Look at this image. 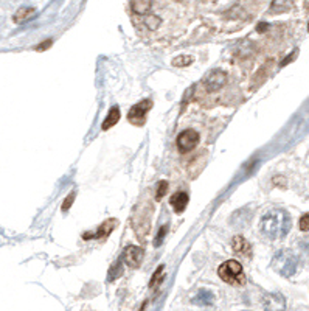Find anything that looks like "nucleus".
I'll use <instances>...</instances> for the list:
<instances>
[{"instance_id":"nucleus-9","label":"nucleus","mask_w":309,"mask_h":311,"mask_svg":"<svg viewBox=\"0 0 309 311\" xmlns=\"http://www.w3.org/2000/svg\"><path fill=\"white\" fill-rule=\"evenodd\" d=\"M232 246H233V251L239 255H244V257H252V246L250 243L241 237V235H236L232 241Z\"/></svg>"},{"instance_id":"nucleus-21","label":"nucleus","mask_w":309,"mask_h":311,"mask_svg":"<svg viewBox=\"0 0 309 311\" xmlns=\"http://www.w3.org/2000/svg\"><path fill=\"white\" fill-rule=\"evenodd\" d=\"M144 22H146V25H148L149 30H156L160 25V19L156 18V16H149V18H146Z\"/></svg>"},{"instance_id":"nucleus-23","label":"nucleus","mask_w":309,"mask_h":311,"mask_svg":"<svg viewBox=\"0 0 309 311\" xmlns=\"http://www.w3.org/2000/svg\"><path fill=\"white\" fill-rule=\"evenodd\" d=\"M298 226H300V231H303V232H309V214H307V215H303V217L300 218Z\"/></svg>"},{"instance_id":"nucleus-7","label":"nucleus","mask_w":309,"mask_h":311,"mask_svg":"<svg viewBox=\"0 0 309 311\" xmlns=\"http://www.w3.org/2000/svg\"><path fill=\"white\" fill-rule=\"evenodd\" d=\"M143 257H144V251L140 246H132L131 244V246H127L123 251V260L126 261V265L131 268H138L143 261Z\"/></svg>"},{"instance_id":"nucleus-19","label":"nucleus","mask_w":309,"mask_h":311,"mask_svg":"<svg viewBox=\"0 0 309 311\" xmlns=\"http://www.w3.org/2000/svg\"><path fill=\"white\" fill-rule=\"evenodd\" d=\"M164 266H159V269L154 272V275H152V279H151V282H149V286L151 288H154L156 285H159L160 282H162V279H164Z\"/></svg>"},{"instance_id":"nucleus-12","label":"nucleus","mask_w":309,"mask_h":311,"mask_svg":"<svg viewBox=\"0 0 309 311\" xmlns=\"http://www.w3.org/2000/svg\"><path fill=\"white\" fill-rule=\"evenodd\" d=\"M131 8L135 14H146L152 8V0H132Z\"/></svg>"},{"instance_id":"nucleus-18","label":"nucleus","mask_w":309,"mask_h":311,"mask_svg":"<svg viewBox=\"0 0 309 311\" xmlns=\"http://www.w3.org/2000/svg\"><path fill=\"white\" fill-rule=\"evenodd\" d=\"M190 64H193V56H177L173 61V65H176V67H187Z\"/></svg>"},{"instance_id":"nucleus-22","label":"nucleus","mask_w":309,"mask_h":311,"mask_svg":"<svg viewBox=\"0 0 309 311\" xmlns=\"http://www.w3.org/2000/svg\"><path fill=\"white\" fill-rule=\"evenodd\" d=\"M167 231H168V226H162V227H160V231H159V237H157V238H156V241H154L156 246H160V244H162V241H164V238L167 237Z\"/></svg>"},{"instance_id":"nucleus-6","label":"nucleus","mask_w":309,"mask_h":311,"mask_svg":"<svg viewBox=\"0 0 309 311\" xmlns=\"http://www.w3.org/2000/svg\"><path fill=\"white\" fill-rule=\"evenodd\" d=\"M227 73L224 70H213L210 72L208 76L205 78V89L207 92H216L219 90L224 84H227Z\"/></svg>"},{"instance_id":"nucleus-27","label":"nucleus","mask_w":309,"mask_h":311,"mask_svg":"<svg viewBox=\"0 0 309 311\" xmlns=\"http://www.w3.org/2000/svg\"><path fill=\"white\" fill-rule=\"evenodd\" d=\"M266 27H267L266 24H261V25L258 27V31H264V28H266Z\"/></svg>"},{"instance_id":"nucleus-8","label":"nucleus","mask_w":309,"mask_h":311,"mask_svg":"<svg viewBox=\"0 0 309 311\" xmlns=\"http://www.w3.org/2000/svg\"><path fill=\"white\" fill-rule=\"evenodd\" d=\"M263 305L266 311H284L286 309V299L278 292L266 294L263 299Z\"/></svg>"},{"instance_id":"nucleus-25","label":"nucleus","mask_w":309,"mask_h":311,"mask_svg":"<svg viewBox=\"0 0 309 311\" xmlns=\"http://www.w3.org/2000/svg\"><path fill=\"white\" fill-rule=\"evenodd\" d=\"M52 44H53V42H52V39H48V41H45V42L39 44V45H38V48H36V50H38V52L47 50V48H50V45H52Z\"/></svg>"},{"instance_id":"nucleus-4","label":"nucleus","mask_w":309,"mask_h":311,"mask_svg":"<svg viewBox=\"0 0 309 311\" xmlns=\"http://www.w3.org/2000/svg\"><path fill=\"white\" fill-rule=\"evenodd\" d=\"M151 108H152L151 100H141L140 103L134 105L131 111L127 112V122L135 126H143L146 120V114L149 112Z\"/></svg>"},{"instance_id":"nucleus-13","label":"nucleus","mask_w":309,"mask_h":311,"mask_svg":"<svg viewBox=\"0 0 309 311\" xmlns=\"http://www.w3.org/2000/svg\"><path fill=\"white\" fill-rule=\"evenodd\" d=\"M215 300V296H213V292H210L207 289H201L196 296H194L193 302L194 303H198V305H211Z\"/></svg>"},{"instance_id":"nucleus-17","label":"nucleus","mask_w":309,"mask_h":311,"mask_svg":"<svg viewBox=\"0 0 309 311\" xmlns=\"http://www.w3.org/2000/svg\"><path fill=\"white\" fill-rule=\"evenodd\" d=\"M121 275H123V265H121V261L118 260V261H115V263L110 266L109 274H107V280L113 282V280H117L118 277H121Z\"/></svg>"},{"instance_id":"nucleus-2","label":"nucleus","mask_w":309,"mask_h":311,"mask_svg":"<svg viewBox=\"0 0 309 311\" xmlns=\"http://www.w3.org/2000/svg\"><path fill=\"white\" fill-rule=\"evenodd\" d=\"M218 274L221 279L229 285H244L246 283V275L242 271V265L236 260H227L219 266Z\"/></svg>"},{"instance_id":"nucleus-20","label":"nucleus","mask_w":309,"mask_h":311,"mask_svg":"<svg viewBox=\"0 0 309 311\" xmlns=\"http://www.w3.org/2000/svg\"><path fill=\"white\" fill-rule=\"evenodd\" d=\"M167 191H168V182H167V181L159 182V185H157V191H156V199L160 201V199L167 194Z\"/></svg>"},{"instance_id":"nucleus-1","label":"nucleus","mask_w":309,"mask_h":311,"mask_svg":"<svg viewBox=\"0 0 309 311\" xmlns=\"http://www.w3.org/2000/svg\"><path fill=\"white\" fill-rule=\"evenodd\" d=\"M290 224L292 223L287 212L281 209H272L261 220V232L270 240H278L287 235Z\"/></svg>"},{"instance_id":"nucleus-5","label":"nucleus","mask_w":309,"mask_h":311,"mask_svg":"<svg viewBox=\"0 0 309 311\" xmlns=\"http://www.w3.org/2000/svg\"><path fill=\"white\" fill-rule=\"evenodd\" d=\"M176 143H177L179 151H181L182 154H187V153L193 151V150L198 146V143H199V134H198L194 129H187V131H184V133L179 134Z\"/></svg>"},{"instance_id":"nucleus-26","label":"nucleus","mask_w":309,"mask_h":311,"mask_svg":"<svg viewBox=\"0 0 309 311\" xmlns=\"http://www.w3.org/2000/svg\"><path fill=\"white\" fill-rule=\"evenodd\" d=\"M295 53H297V52H295ZM295 53H292L290 56H287V58H286V61H283V62H281V65H286L287 62H290V61H292V58L295 56Z\"/></svg>"},{"instance_id":"nucleus-3","label":"nucleus","mask_w":309,"mask_h":311,"mask_svg":"<svg viewBox=\"0 0 309 311\" xmlns=\"http://www.w3.org/2000/svg\"><path fill=\"white\" fill-rule=\"evenodd\" d=\"M298 257L290 252V251H280L273 257L272 266L276 269V272H280L284 277H290L294 275L298 269Z\"/></svg>"},{"instance_id":"nucleus-11","label":"nucleus","mask_w":309,"mask_h":311,"mask_svg":"<svg viewBox=\"0 0 309 311\" xmlns=\"http://www.w3.org/2000/svg\"><path fill=\"white\" fill-rule=\"evenodd\" d=\"M120 117H121V114H120V109L117 108V106H113L110 111H109V114H107V117H106V120H104V123H103V131H106V129H110L112 126H115L118 122H120Z\"/></svg>"},{"instance_id":"nucleus-24","label":"nucleus","mask_w":309,"mask_h":311,"mask_svg":"<svg viewBox=\"0 0 309 311\" xmlns=\"http://www.w3.org/2000/svg\"><path fill=\"white\" fill-rule=\"evenodd\" d=\"M73 201H75V193H70L67 198H66V201L62 202V212H67V210L72 207Z\"/></svg>"},{"instance_id":"nucleus-28","label":"nucleus","mask_w":309,"mask_h":311,"mask_svg":"<svg viewBox=\"0 0 309 311\" xmlns=\"http://www.w3.org/2000/svg\"><path fill=\"white\" fill-rule=\"evenodd\" d=\"M307 31H309V25H307Z\"/></svg>"},{"instance_id":"nucleus-16","label":"nucleus","mask_w":309,"mask_h":311,"mask_svg":"<svg viewBox=\"0 0 309 311\" xmlns=\"http://www.w3.org/2000/svg\"><path fill=\"white\" fill-rule=\"evenodd\" d=\"M33 14H35V8L24 7V8H21V10L16 11V14H14V18H13V19H14L16 24H22V22L28 21Z\"/></svg>"},{"instance_id":"nucleus-10","label":"nucleus","mask_w":309,"mask_h":311,"mask_svg":"<svg viewBox=\"0 0 309 311\" xmlns=\"http://www.w3.org/2000/svg\"><path fill=\"white\" fill-rule=\"evenodd\" d=\"M188 201H190V198H188V194L185 191H177L171 196L170 204L173 205V209L177 212V214H182L188 205Z\"/></svg>"},{"instance_id":"nucleus-15","label":"nucleus","mask_w":309,"mask_h":311,"mask_svg":"<svg viewBox=\"0 0 309 311\" xmlns=\"http://www.w3.org/2000/svg\"><path fill=\"white\" fill-rule=\"evenodd\" d=\"M292 8V2L290 0H273L270 5V13L273 14H280V13H286Z\"/></svg>"},{"instance_id":"nucleus-14","label":"nucleus","mask_w":309,"mask_h":311,"mask_svg":"<svg viewBox=\"0 0 309 311\" xmlns=\"http://www.w3.org/2000/svg\"><path fill=\"white\" fill-rule=\"evenodd\" d=\"M115 226H117V220H107V221H104L100 227H98V231H96V234H95V238H104V237H107L113 229H115Z\"/></svg>"}]
</instances>
